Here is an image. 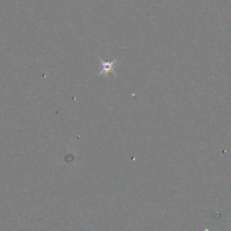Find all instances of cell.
Segmentation results:
<instances>
[{"label":"cell","instance_id":"6da1fadb","mask_svg":"<svg viewBox=\"0 0 231 231\" xmlns=\"http://www.w3.org/2000/svg\"><path fill=\"white\" fill-rule=\"evenodd\" d=\"M103 64H104V68H103V70H102V72H104V73H107V72H110V71H113V70H112L113 63L108 62V61H106V62L104 61Z\"/></svg>","mask_w":231,"mask_h":231}]
</instances>
